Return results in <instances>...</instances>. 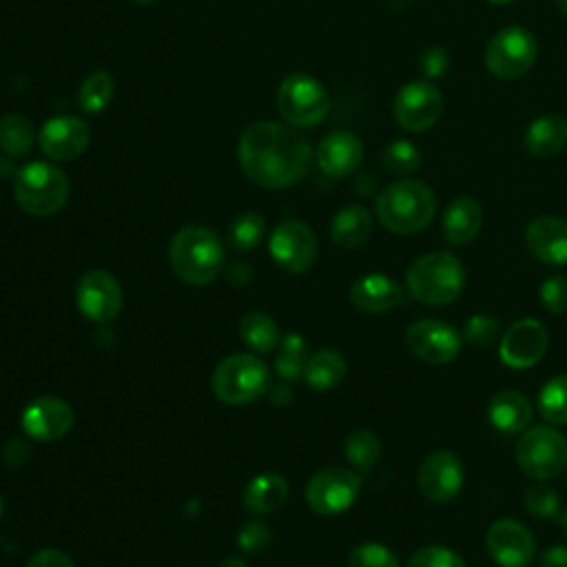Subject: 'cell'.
Masks as SVG:
<instances>
[{
    "label": "cell",
    "mask_w": 567,
    "mask_h": 567,
    "mask_svg": "<svg viewBox=\"0 0 567 567\" xmlns=\"http://www.w3.org/2000/svg\"><path fill=\"white\" fill-rule=\"evenodd\" d=\"M348 567H399V558L385 545L361 543L348 554Z\"/></svg>",
    "instance_id": "obj_37"
},
{
    "label": "cell",
    "mask_w": 567,
    "mask_h": 567,
    "mask_svg": "<svg viewBox=\"0 0 567 567\" xmlns=\"http://www.w3.org/2000/svg\"><path fill=\"white\" fill-rule=\"evenodd\" d=\"M374 210L390 233L414 235L434 219L436 195L425 182L401 177L377 195Z\"/></svg>",
    "instance_id": "obj_2"
},
{
    "label": "cell",
    "mask_w": 567,
    "mask_h": 567,
    "mask_svg": "<svg viewBox=\"0 0 567 567\" xmlns=\"http://www.w3.org/2000/svg\"><path fill=\"white\" fill-rule=\"evenodd\" d=\"M403 299H405V292L401 290V286L394 279L385 277L383 272H368L350 286V301L361 312H370V315L390 312L396 306H401Z\"/></svg>",
    "instance_id": "obj_22"
},
{
    "label": "cell",
    "mask_w": 567,
    "mask_h": 567,
    "mask_svg": "<svg viewBox=\"0 0 567 567\" xmlns=\"http://www.w3.org/2000/svg\"><path fill=\"white\" fill-rule=\"evenodd\" d=\"M540 567H567V547H549L540 556Z\"/></svg>",
    "instance_id": "obj_45"
},
{
    "label": "cell",
    "mask_w": 567,
    "mask_h": 567,
    "mask_svg": "<svg viewBox=\"0 0 567 567\" xmlns=\"http://www.w3.org/2000/svg\"><path fill=\"white\" fill-rule=\"evenodd\" d=\"M213 392L228 405H246L270 388V370L255 354H230L213 372Z\"/></svg>",
    "instance_id": "obj_6"
},
{
    "label": "cell",
    "mask_w": 567,
    "mask_h": 567,
    "mask_svg": "<svg viewBox=\"0 0 567 567\" xmlns=\"http://www.w3.org/2000/svg\"><path fill=\"white\" fill-rule=\"evenodd\" d=\"M540 301L551 315L567 312V277L554 275L540 286Z\"/></svg>",
    "instance_id": "obj_42"
},
{
    "label": "cell",
    "mask_w": 567,
    "mask_h": 567,
    "mask_svg": "<svg viewBox=\"0 0 567 567\" xmlns=\"http://www.w3.org/2000/svg\"><path fill=\"white\" fill-rule=\"evenodd\" d=\"M2 509H4V503H2V496H0V516H2Z\"/></svg>",
    "instance_id": "obj_52"
},
{
    "label": "cell",
    "mask_w": 567,
    "mask_h": 567,
    "mask_svg": "<svg viewBox=\"0 0 567 567\" xmlns=\"http://www.w3.org/2000/svg\"><path fill=\"white\" fill-rule=\"evenodd\" d=\"M115 93V80L109 71H93L84 78L78 91L80 106L86 113H102Z\"/></svg>",
    "instance_id": "obj_33"
},
{
    "label": "cell",
    "mask_w": 567,
    "mask_h": 567,
    "mask_svg": "<svg viewBox=\"0 0 567 567\" xmlns=\"http://www.w3.org/2000/svg\"><path fill=\"white\" fill-rule=\"evenodd\" d=\"M463 463L450 450L430 452L419 467V489L432 503L452 501L463 487Z\"/></svg>",
    "instance_id": "obj_15"
},
{
    "label": "cell",
    "mask_w": 567,
    "mask_h": 567,
    "mask_svg": "<svg viewBox=\"0 0 567 567\" xmlns=\"http://www.w3.org/2000/svg\"><path fill=\"white\" fill-rule=\"evenodd\" d=\"M523 144L525 151L538 159L558 155L567 146V117L558 113H545L534 117L525 128Z\"/></svg>",
    "instance_id": "obj_24"
},
{
    "label": "cell",
    "mask_w": 567,
    "mask_h": 567,
    "mask_svg": "<svg viewBox=\"0 0 567 567\" xmlns=\"http://www.w3.org/2000/svg\"><path fill=\"white\" fill-rule=\"evenodd\" d=\"M443 93L434 82L412 80L405 82L392 102V115L403 131L423 133L430 131L443 115Z\"/></svg>",
    "instance_id": "obj_10"
},
{
    "label": "cell",
    "mask_w": 567,
    "mask_h": 567,
    "mask_svg": "<svg viewBox=\"0 0 567 567\" xmlns=\"http://www.w3.org/2000/svg\"><path fill=\"white\" fill-rule=\"evenodd\" d=\"M481 228H483V206L474 197L458 195L445 206L441 230L447 244L465 246L481 233Z\"/></svg>",
    "instance_id": "obj_23"
},
{
    "label": "cell",
    "mask_w": 567,
    "mask_h": 567,
    "mask_svg": "<svg viewBox=\"0 0 567 567\" xmlns=\"http://www.w3.org/2000/svg\"><path fill=\"white\" fill-rule=\"evenodd\" d=\"M219 567H248V565L241 558H237V556H228L226 560H221Z\"/></svg>",
    "instance_id": "obj_47"
},
{
    "label": "cell",
    "mask_w": 567,
    "mask_h": 567,
    "mask_svg": "<svg viewBox=\"0 0 567 567\" xmlns=\"http://www.w3.org/2000/svg\"><path fill=\"white\" fill-rule=\"evenodd\" d=\"M372 233V215L363 206H343L330 224V237L341 248H359Z\"/></svg>",
    "instance_id": "obj_27"
},
{
    "label": "cell",
    "mask_w": 567,
    "mask_h": 567,
    "mask_svg": "<svg viewBox=\"0 0 567 567\" xmlns=\"http://www.w3.org/2000/svg\"><path fill=\"white\" fill-rule=\"evenodd\" d=\"M239 337L255 352H270L279 346L277 323L266 312L259 310H252L241 317Z\"/></svg>",
    "instance_id": "obj_29"
},
{
    "label": "cell",
    "mask_w": 567,
    "mask_h": 567,
    "mask_svg": "<svg viewBox=\"0 0 567 567\" xmlns=\"http://www.w3.org/2000/svg\"><path fill=\"white\" fill-rule=\"evenodd\" d=\"M516 463L534 481L558 476L567 465V436L551 425H532L520 432Z\"/></svg>",
    "instance_id": "obj_8"
},
{
    "label": "cell",
    "mask_w": 567,
    "mask_h": 567,
    "mask_svg": "<svg viewBox=\"0 0 567 567\" xmlns=\"http://www.w3.org/2000/svg\"><path fill=\"white\" fill-rule=\"evenodd\" d=\"M346 372H348V365H346L343 354H339L337 350L323 348V350H317L315 354L308 357L301 379L312 390H321L323 392V390L337 388L343 381Z\"/></svg>",
    "instance_id": "obj_28"
},
{
    "label": "cell",
    "mask_w": 567,
    "mask_h": 567,
    "mask_svg": "<svg viewBox=\"0 0 567 567\" xmlns=\"http://www.w3.org/2000/svg\"><path fill=\"white\" fill-rule=\"evenodd\" d=\"M489 4H498V7H503V4H512V2H516V0H487Z\"/></svg>",
    "instance_id": "obj_49"
},
{
    "label": "cell",
    "mask_w": 567,
    "mask_h": 567,
    "mask_svg": "<svg viewBox=\"0 0 567 567\" xmlns=\"http://www.w3.org/2000/svg\"><path fill=\"white\" fill-rule=\"evenodd\" d=\"M75 301L80 312L95 321L104 323L117 317L122 308V288L117 279L106 272V270H89L82 275L78 290H75Z\"/></svg>",
    "instance_id": "obj_16"
},
{
    "label": "cell",
    "mask_w": 567,
    "mask_h": 567,
    "mask_svg": "<svg viewBox=\"0 0 567 567\" xmlns=\"http://www.w3.org/2000/svg\"><path fill=\"white\" fill-rule=\"evenodd\" d=\"M487 419L503 434H520L532 423V403L518 390H501L487 405Z\"/></svg>",
    "instance_id": "obj_25"
},
{
    "label": "cell",
    "mask_w": 567,
    "mask_h": 567,
    "mask_svg": "<svg viewBox=\"0 0 567 567\" xmlns=\"http://www.w3.org/2000/svg\"><path fill=\"white\" fill-rule=\"evenodd\" d=\"M527 250L547 266L567 264V219L556 215H538L525 228Z\"/></svg>",
    "instance_id": "obj_21"
},
{
    "label": "cell",
    "mask_w": 567,
    "mask_h": 567,
    "mask_svg": "<svg viewBox=\"0 0 567 567\" xmlns=\"http://www.w3.org/2000/svg\"><path fill=\"white\" fill-rule=\"evenodd\" d=\"M27 567H75V563L60 549H40L29 558Z\"/></svg>",
    "instance_id": "obj_44"
},
{
    "label": "cell",
    "mask_w": 567,
    "mask_h": 567,
    "mask_svg": "<svg viewBox=\"0 0 567 567\" xmlns=\"http://www.w3.org/2000/svg\"><path fill=\"white\" fill-rule=\"evenodd\" d=\"M563 532H565V536H567V509H565V514H563Z\"/></svg>",
    "instance_id": "obj_50"
},
{
    "label": "cell",
    "mask_w": 567,
    "mask_h": 567,
    "mask_svg": "<svg viewBox=\"0 0 567 567\" xmlns=\"http://www.w3.org/2000/svg\"><path fill=\"white\" fill-rule=\"evenodd\" d=\"M91 140L89 124L78 115H55L49 117L40 133L38 142L42 153L53 162H69L84 153Z\"/></svg>",
    "instance_id": "obj_18"
},
{
    "label": "cell",
    "mask_w": 567,
    "mask_h": 567,
    "mask_svg": "<svg viewBox=\"0 0 567 567\" xmlns=\"http://www.w3.org/2000/svg\"><path fill=\"white\" fill-rule=\"evenodd\" d=\"M361 478L341 465L317 470L306 485V503L321 516H334L350 509L359 496Z\"/></svg>",
    "instance_id": "obj_11"
},
{
    "label": "cell",
    "mask_w": 567,
    "mask_h": 567,
    "mask_svg": "<svg viewBox=\"0 0 567 567\" xmlns=\"http://www.w3.org/2000/svg\"><path fill=\"white\" fill-rule=\"evenodd\" d=\"M421 159H423L421 148L414 142L403 140V137L390 142L381 151V166L396 177H408V175L416 173L421 166Z\"/></svg>",
    "instance_id": "obj_34"
},
{
    "label": "cell",
    "mask_w": 567,
    "mask_h": 567,
    "mask_svg": "<svg viewBox=\"0 0 567 567\" xmlns=\"http://www.w3.org/2000/svg\"><path fill=\"white\" fill-rule=\"evenodd\" d=\"M239 166L264 188H286L301 182L312 166L308 140L290 124L261 120L244 128L237 144Z\"/></svg>",
    "instance_id": "obj_1"
},
{
    "label": "cell",
    "mask_w": 567,
    "mask_h": 567,
    "mask_svg": "<svg viewBox=\"0 0 567 567\" xmlns=\"http://www.w3.org/2000/svg\"><path fill=\"white\" fill-rule=\"evenodd\" d=\"M498 332H501L498 319H494L489 315H474V317L467 319V323L463 328V339L470 346L485 348V346H492L498 339Z\"/></svg>",
    "instance_id": "obj_39"
},
{
    "label": "cell",
    "mask_w": 567,
    "mask_h": 567,
    "mask_svg": "<svg viewBox=\"0 0 567 567\" xmlns=\"http://www.w3.org/2000/svg\"><path fill=\"white\" fill-rule=\"evenodd\" d=\"M343 450H346L348 463L361 474H368L377 465V461L381 458V441L370 430L350 432L348 439H346Z\"/></svg>",
    "instance_id": "obj_31"
},
{
    "label": "cell",
    "mask_w": 567,
    "mask_h": 567,
    "mask_svg": "<svg viewBox=\"0 0 567 567\" xmlns=\"http://www.w3.org/2000/svg\"><path fill=\"white\" fill-rule=\"evenodd\" d=\"M288 498V483L279 474H259L244 489V507L250 514L264 516L277 512Z\"/></svg>",
    "instance_id": "obj_26"
},
{
    "label": "cell",
    "mask_w": 567,
    "mask_h": 567,
    "mask_svg": "<svg viewBox=\"0 0 567 567\" xmlns=\"http://www.w3.org/2000/svg\"><path fill=\"white\" fill-rule=\"evenodd\" d=\"M237 545L246 554H257V551L266 549L270 545V529H268V525L261 523V520L244 523L239 534H237Z\"/></svg>",
    "instance_id": "obj_43"
},
{
    "label": "cell",
    "mask_w": 567,
    "mask_h": 567,
    "mask_svg": "<svg viewBox=\"0 0 567 567\" xmlns=\"http://www.w3.org/2000/svg\"><path fill=\"white\" fill-rule=\"evenodd\" d=\"M272 261L286 272L301 275L317 259V239L310 226L299 219H284L268 239Z\"/></svg>",
    "instance_id": "obj_12"
},
{
    "label": "cell",
    "mask_w": 567,
    "mask_h": 567,
    "mask_svg": "<svg viewBox=\"0 0 567 567\" xmlns=\"http://www.w3.org/2000/svg\"><path fill=\"white\" fill-rule=\"evenodd\" d=\"M408 567H467L465 560L441 545H425L408 558Z\"/></svg>",
    "instance_id": "obj_38"
},
{
    "label": "cell",
    "mask_w": 567,
    "mask_h": 567,
    "mask_svg": "<svg viewBox=\"0 0 567 567\" xmlns=\"http://www.w3.org/2000/svg\"><path fill=\"white\" fill-rule=\"evenodd\" d=\"M408 350L432 365L452 363L461 352V334L445 321L419 319L405 330Z\"/></svg>",
    "instance_id": "obj_13"
},
{
    "label": "cell",
    "mask_w": 567,
    "mask_h": 567,
    "mask_svg": "<svg viewBox=\"0 0 567 567\" xmlns=\"http://www.w3.org/2000/svg\"><path fill=\"white\" fill-rule=\"evenodd\" d=\"M485 547L501 567H527L536 554L532 532L514 518L494 520L487 529Z\"/></svg>",
    "instance_id": "obj_17"
},
{
    "label": "cell",
    "mask_w": 567,
    "mask_h": 567,
    "mask_svg": "<svg viewBox=\"0 0 567 567\" xmlns=\"http://www.w3.org/2000/svg\"><path fill=\"white\" fill-rule=\"evenodd\" d=\"M13 195L24 213L49 217L66 204L69 179L55 164L31 162L16 171Z\"/></svg>",
    "instance_id": "obj_5"
},
{
    "label": "cell",
    "mask_w": 567,
    "mask_h": 567,
    "mask_svg": "<svg viewBox=\"0 0 567 567\" xmlns=\"http://www.w3.org/2000/svg\"><path fill=\"white\" fill-rule=\"evenodd\" d=\"M538 58L536 35L518 24L498 29L485 44V69L498 80H518L532 71Z\"/></svg>",
    "instance_id": "obj_7"
},
{
    "label": "cell",
    "mask_w": 567,
    "mask_h": 567,
    "mask_svg": "<svg viewBox=\"0 0 567 567\" xmlns=\"http://www.w3.org/2000/svg\"><path fill=\"white\" fill-rule=\"evenodd\" d=\"M549 346V334L538 319H520L501 337L498 354L507 368L525 370L536 365Z\"/></svg>",
    "instance_id": "obj_14"
},
{
    "label": "cell",
    "mask_w": 567,
    "mask_h": 567,
    "mask_svg": "<svg viewBox=\"0 0 567 567\" xmlns=\"http://www.w3.org/2000/svg\"><path fill=\"white\" fill-rule=\"evenodd\" d=\"M525 507L538 518H556L560 512V496L547 485H534L525 492Z\"/></svg>",
    "instance_id": "obj_41"
},
{
    "label": "cell",
    "mask_w": 567,
    "mask_h": 567,
    "mask_svg": "<svg viewBox=\"0 0 567 567\" xmlns=\"http://www.w3.org/2000/svg\"><path fill=\"white\" fill-rule=\"evenodd\" d=\"M306 361H308V348H306L303 337H299L295 332L284 334L277 346V359H275L277 374L284 381H295L303 374Z\"/></svg>",
    "instance_id": "obj_32"
},
{
    "label": "cell",
    "mask_w": 567,
    "mask_h": 567,
    "mask_svg": "<svg viewBox=\"0 0 567 567\" xmlns=\"http://www.w3.org/2000/svg\"><path fill=\"white\" fill-rule=\"evenodd\" d=\"M266 235V219L259 213H244L230 226V244L237 250H252Z\"/></svg>",
    "instance_id": "obj_36"
},
{
    "label": "cell",
    "mask_w": 567,
    "mask_h": 567,
    "mask_svg": "<svg viewBox=\"0 0 567 567\" xmlns=\"http://www.w3.org/2000/svg\"><path fill=\"white\" fill-rule=\"evenodd\" d=\"M268 392H270V396H272L275 403H288V401L292 399V392H290V388H288L286 381H284V383H277L275 388H268Z\"/></svg>",
    "instance_id": "obj_46"
},
{
    "label": "cell",
    "mask_w": 567,
    "mask_h": 567,
    "mask_svg": "<svg viewBox=\"0 0 567 567\" xmlns=\"http://www.w3.org/2000/svg\"><path fill=\"white\" fill-rule=\"evenodd\" d=\"M22 430L38 441H58L73 427V410L58 396H38L22 410Z\"/></svg>",
    "instance_id": "obj_19"
},
{
    "label": "cell",
    "mask_w": 567,
    "mask_h": 567,
    "mask_svg": "<svg viewBox=\"0 0 567 567\" xmlns=\"http://www.w3.org/2000/svg\"><path fill=\"white\" fill-rule=\"evenodd\" d=\"M405 284L416 301L425 306H445L463 292L465 266L454 252L432 250L410 264Z\"/></svg>",
    "instance_id": "obj_4"
},
{
    "label": "cell",
    "mask_w": 567,
    "mask_h": 567,
    "mask_svg": "<svg viewBox=\"0 0 567 567\" xmlns=\"http://www.w3.org/2000/svg\"><path fill=\"white\" fill-rule=\"evenodd\" d=\"M33 146V126L20 113L0 117V151L7 157H24Z\"/></svg>",
    "instance_id": "obj_30"
},
{
    "label": "cell",
    "mask_w": 567,
    "mask_h": 567,
    "mask_svg": "<svg viewBox=\"0 0 567 567\" xmlns=\"http://www.w3.org/2000/svg\"><path fill=\"white\" fill-rule=\"evenodd\" d=\"M133 2H137V4H153L155 0H133Z\"/></svg>",
    "instance_id": "obj_51"
},
{
    "label": "cell",
    "mask_w": 567,
    "mask_h": 567,
    "mask_svg": "<svg viewBox=\"0 0 567 567\" xmlns=\"http://www.w3.org/2000/svg\"><path fill=\"white\" fill-rule=\"evenodd\" d=\"M315 159L323 175L334 179L348 177L363 162V142L350 131H332L319 142Z\"/></svg>",
    "instance_id": "obj_20"
},
{
    "label": "cell",
    "mask_w": 567,
    "mask_h": 567,
    "mask_svg": "<svg viewBox=\"0 0 567 567\" xmlns=\"http://www.w3.org/2000/svg\"><path fill=\"white\" fill-rule=\"evenodd\" d=\"M168 261L173 272L188 286L210 284L224 266V246L219 237L206 226L179 228L168 246Z\"/></svg>",
    "instance_id": "obj_3"
},
{
    "label": "cell",
    "mask_w": 567,
    "mask_h": 567,
    "mask_svg": "<svg viewBox=\"0 0 567 567\" xmlns=\"http://www.w3.org/2000/svg\"><path fill=\"white\" fill-rule=\"evenodd\" d=\"M277 109L286 124L295 128H310L328 115L330 95L317 78L308 73H290L279 84Z\"/></svg>",
    "instance_id": "obj_9"
},
{
    "label": "cell",
    "mask_w": 567,
    "mask_h": 567,
    "mask_svg": "<svg viewBox=\"0 0 567 567\" xmlns=\"http://www.w3.org/2000/svg\"><path fill=\"white\" fill-rule=\"evenodd\" d=\"M556 7H558V11L567 18V0H556Z\"/></svg>",
    "instance_id": "obj_48"
},
{
    "label": "cell",
    "mask_w": 567,
    "mask_h": 567,
    "mask_svg": "<svg viewBox=\"0 0 567 567\" xmlns=\"http://www.w3.org/2000/svg\"><path fill=\"white\" fill-rule=\"evenodd\" d=\"M450 53L445 47H439V44H432V47H425L421 53H419V60H416V69L421 73L423 80L427 82H434V80H441L447 75L450 71Z\"/></svg>",
    "instance_id": "obj_40"
},
{
    "label": "cell",
    "mask_w": 567,
    "mask_h": 567,
    "mask_svg": "<svg viewBox=\"0 0 567 567\" xmlns=\"http://www.w3.org/2000/svg\"><path fill=\"white\" fill-rule=\"evenodd\" d=\"M538 412L554 425H567V374H558L540 388Z\"/></svg>",
    "instance_id": "obj_35"
}]
</instances>
